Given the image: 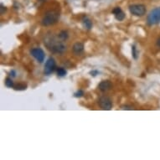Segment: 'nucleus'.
<instances>
[{"instance_id":"f257e3e1","label":"nucleus","mask_w":160,"mask_h":160,"mask_svg":"<svg viewBox=\"0 0 160 160\" xmlns=\"http://www.w3.org/2000/svg\"><path fill=\"white\" fill-rule=\"evenodd\" d=\"M44 44L48 47V49L54 53H61L65 52L66 50V45L62 43V41L56 40L54 37L48 38L44 40Z\"/></svg>"},{"instance_id":"f03ea898","label":"nucleus","mask_w":160,"mask_h":160,"mask_svg":"<svg viewBox=\"0 0 160 160\" xmlns=\"http://www.w3.org/2000/svg\"><path fill=\"white\" fill-rule=\"evenodd\" d=\"M60 15L55 11H49L44 15V16L41 19V24L43 26H50L55 24L59 19Z\"/></svg>"},{"instance_id":"7ed1b4c3","label":"nucleus","mask_w":160,"mask_h":160,"mask_svg":"<svg viewBox=\"0 0 160 160\" xmlns=\"http://www.w3.org/2000/svg\"><path fill=\"white\" fill-rule=\"evenodd\" d=\"M147 23L149 25H155L160 23V7L151 10L147 17Z\"/></svg>"},{"instance_id":"20e7f679","label":"nucleus","mask_w":160,"mask_h":160,"mask_svg":"<svg viewBox=\"0 0 160 160\" xmlns=\"http://www.w3.org/2000/svg\"><path fill=\"white\" fill-rule=\"evenodd\" d=\"M129 11L134 16H143L146 14V7L143 4H133L129 6Z\"/></svg>"},{"instance_id":"39448f33","label":"nucleus","mask_w":160,"mask_h":160,"mask_svg":"<svg viewBox=\"0 0 160 160\" xmlns=\"http://www.w3.org/2000/svg\"><path fill=\"white\" fill-rule=\"evenodd\" d=\"M98 103H99L100 107L102 108V110L109 111L112 107V100H111L108 96H102V97H100Z\"/></svg>"},{"instance_id":"423d86ee","label":"nucleus","mask_w":160,"mask_h":160,"mask_svg":"<svg viewBox=\"0 0 160 160\" xmlns=\"http://www.w3.org/2000/svg\"><path fill=\"white\" fill-rule=\"evenodd\" d=\"M30 54L32 55L33 57H35L36 59V61L42 63L44 61L45 58V54H44V50H42L41 48H34L30 50Z\"/></svg>"},{"instance_id":"0eeeda50","label":"nucleus","mask_w":160,"mask_h":160,"mask_svg":"<svg viewBox=\"0 0 160 160\" xmlns=\"http://www.w3.org/2000/svg\"><path fill=\"white\" fill-rule=\"evenodd\" d=\"M55 68H56V63H55V60L52 57H50V58L47 60V61L45 62V65H44V74L47 75V76L50 75L51 73L54 72Z\"/></svg>"},{"instance_id":"6e6552de","label":"nucleus","mask_w":160,"mask_h":160,"mask_svg":"<svg viewBox=\"0 0 160 160\" xmlns=\"http://www.w3.org/2000/svg\"><path fill=\"white\" fill-rule=\"evenodd\" d=\"M112 14L116 18V19H117L118 21H122L125 19V14L120 7L114 8V9L112 10Z\"/></svg>"},{"instance_id":"1a4fd4ad","label":"nucleus","mask_w":160,"mask_h":160,"mask_svg":"<svg viewBox=\"0 0 160 160\" xmlns=\"http://www.w3.org/2000/svg\"><path fill=\"white\" fill-rule=\"evenodd\" d=\"M112 87V84L110 81H102L99 85H98V88L100 91H102L103 92L107 91Z\"/></svg>"},{"instance_id":"9d476101","label":"nucleus","mask_w":160,"mask_h":160,"mask_svg":"<svg viewBox=\"0 0 160 160\" xmlns=\"http://www.w3.org/2000/svg\"><path fill=\"white\" fill-rule=\"evenodd\" d=\"M73 52L75 53L76 55H80L83 52L84 50V44L82 43H80V42H77L76 44L73 45Z\"/></svg>"},{"instance_id":"9b49d317","label":"nucleus","mask_w":160,"mask_h":160,"mask_svg":"<svg viewBox=\"0 0 160 160\" xmlns=\"http://www.w3.org/2000/svg\"><path fill=\"white\" fill-rule=\"evenodd\" d=\"M82 23H83L84 27H86L87 29H91V27H92V22H91V20L87 16H85L82 19Z\"/></svg>"},{"instance_id":"f8f14e48","label":"nucleus","mask_w":160,"mask_h":160,"mask_svg":"<svg viewBox=\"0 0 160 160\" xmlns=\"http://www.w3.org/2000/svg\"><path fill=\"white\" fill-rule=\"evenodd\" d=\"M59 38L61 39V40H65L68 39L69 37V35H68V32L65 31V30H63V31H61L60 34H59Z\"/></svg>"},{"instance_id":"ddd939ff","label":"nucleus","mask_w":160,"mask_h":160,"mask_svg":"<svg viewBox=\"0 0 160 160\" xmlns=\"http://www.w3.org/2000/svg\"><path fill=\"white\" fill-rule=\"evenodd\" d=\"M27 88V85L24 84V83H19V84L15 85V89L17 91H22L25 90Z\"/></svg>"},{"instance_id":"4468645a","label":"nucleus","mask_w":160,"mask_h":160,"mask_svg":"<svg viewBox=\"0 0 160 160\" xmlns=\"http://www.w3.org/2000/svg\"><path fill=\"white\" fill-rule=\"evenodd\" d=\"M5 85H6V86L9 88L15 87V85H14V82H13V80H12L11 78H9V77H8V78L5 79Z\"/></svg>"},{"instance_id":"2eb2a0df","label":"nucleus","mask_w":160,"mask_h":160,"mask_svg":"<svg viewBox=\"0 0 160 160\" xmlns=\"http://www.w3.org/2000/svg\"><path fill=\"white\" fill-rule=\"evenodd\" d=\"M57 75H58V76H61V77L65 76L66 75V70L63 67H60L57 69Z\"/></svg>"},{"instance_id":"dca6fc26","label":"nucleus","mask_w":160,"mask_h":160,"mask_svg":"<svg viewBox=\"0 0 160 160\" xmlns=\"http://www.w3.org/2000/svg\"><path fill=\"white\" fill-rule=\"evenodd\" d=\"M132 53H133V57L134 59L137 58V50H136V47L135 45H133L132 46Z\"/></svg>"},{"instance_id":"f3484780","label":"nucleus","mask_w":160,"mask_h":160,"mask_svg":"<svg viewBox=\"0 0 160 160\" xmlns=\"http://www.w3.org/2000/svg\"><path fill=\"white\" fill-rule=\"evenodd\" d=\"M83 95H84V91L82 90H79L78 91H76L74 96H75V97H82V96H83Z\"/></svg>"},{"instance_id":"a211bd4d","label":"nucleus","mask_w":160,"mask_h":160,"mask_svg":"<svg viewBox=\"0 0 160 160\" xmlns=\"http://www.w3.org/2000/svg\"><path fill=\"white\" fill-rule=\"evenodd\" d=\"M122 108L124 110H133V109L132 107H128V106H123V107H122Z\"/></svg>"},{"instance_id":"6ab92c4d","label":"nucleus","mask_w":160,"mask_h":160,"mask_svg":"<svg viewBox=\"0 0 160 160\" xmlns=\"http://www.w3.org/2000/svg\"><path fill=\"white\" fill-rule=\"evenodd\" d=\"M10 76H11L12 77H15V76H16V73H15V70H11V71H10Z\"/></svg>"},{"instance_id":"aec40b11","label":"nucleus","mask_w":160,"mask_h":160,"mask_svg":"<svg viewBox=\"0 0 160 160\" xmlns=\"http://www.w3.org/2000/svg\"><path fill=\"white\" fill-rule=\"evenodd\" d=\"M97 73H98L97 70H93V71H91V76H96Z\"/></svg>"},{"instance_id":"412c9836","label":"nucleus","mask_w":160,"mask_h":160,"mask_svg":"<svg viewBox=\"0 0 160 160\" xmlns=\"http://www.w3.org/2000/svg\"><path fill=\"white\" fill-rule=\"evenodd\" d=\"M156 44H157L158 47H160V37L157 40V42H156Z\"/></svg>"},{"instance_id":"4be33fe9","label":"nucleus","mask_w":160,"mask_h":160,"mask_svg":"<svg viewBox=\"0 0 160 160\" xmlns=\"http://www.w3.org/2000/svg\"><path fill=\"white\" fill-rule=\"evenodd\" d=\"M40 1H43V0H40Z\"/></svg>"}]
</instances>
